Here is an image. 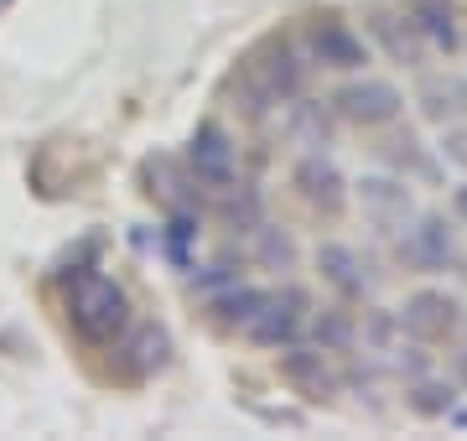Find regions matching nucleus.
Listing matches in <instances>:
<instances>
[{"instance_id": "1", "label": "nucleus", "mask_w": 467, "mask_h": 441, "mask_svg": "<svg viewBox=\"0 0 467 441\" xmlns=\"http://www.w3.org/2000/svg\"><path fill=\"white\" fill-rule=\"evenodd\" d=\"M312 78H317V68L306 63L296 32H270L234 63L229 94H234V109H239V115L254 119V125H265V119H275L291 99L312 94Z\"/></svg>"}, {"instance_id": "2", "label": "nucleus", "mask_w": 467, "mask_h": 441, "mask_svg": "<svg viewBox=\"0 0 467 441\" xmlns=\"http://www.w3.org/2000/svg\"><path fill=\"white\" fill-rule=\"evenodd\" d=\"M63 317H67V333L84 348H109L135 323V302L115 275L73 271L63 281Z\"/></svg>"}, {"instance_id": "3", "label": "nucleus", "mask_w": 467, "mask_h": 441, "mask_svg": "<svg viewBox=\"0 0 467 441\" xmlns=\"http://www.w3.org/2000/svg\"><path fill=\"white\" fill-rule=\"evenodd\" d=\"M389 244H395V265L420 275V281L467 271L462 229H457V219H451L447 208H416V213L389 234Z\"/></svg>"}, {"instance_id": "4", "label": "nucleus", "mask_w": 467, "mask_h": 441, "mask_svg": "<svg viewBox=\"0 0 467 441\" xmlns=\"http://www.w3.org/2000/svg\"><path fill=\"white\" fill-rule=\"evenodd\" d=\"M296 42L306 52V63L317 73H333V78H348V73H364L374 68V47L368 36L343 21L337 11H312V16L296 26Z\"/></svg>"}, {"instance_id": "5", "label": "nucleus", "mask_w": 467, "mask_h": 441, "mask_svg": "<svg viewBox=\"0 0 467 441\" xmlns=\"http://www.w3.org/2000/svg\"><path fill=\"white\" fill-rule=\"evenodd\" d=\"M327 99H333L343 130H364V136H374V130H384V125L405 119V104H410L395 78H384V73H374V68L348 73Z\"/></svg>"}, {"instance_id": "6", "label": "nucleus", "mask_w": 467, "mask_h": 441, "mask_svg": "<svg viewBox=\"0 0 467 441\" xmlns=\"http://www.w3.org/2000/svg\"><path fill=\"white\" fill-rule=\"evenodd\" d=\"M312 306H317L312 286H301L296 275H281V286H270L265 306L250 317L244 338H250L254 348H265V354H281V348H291V343L306 338V317H312Z\"/></svg>"}, {"instance_id": "7", "label": "nucleus", "mask_w": 467, "mask_h": 441, "mask_svg": "<svg viewBox=\"0 0 467 441\" xmlns=\"http://www.w3.org/2000/svg\"><path fill=\"white\" fill-rule=\"evenodd\" d=\"M177 156L187 161L192 182H198L208 198L244 177V156H239V140H234V130L223 125V119H198V125L187 130V140H182V151H177Z\"/></svg>"}, {"instance_id": "8", "label": "nucleus", "mask_w": 467, "mask_h": 441, "mask_svg": "<svg viewBox=\"0 0 467 441\" xmlns=\"http://www.w3.org/2000/svg\"><path fill=\"white\" fill-rule=\"evenodd\" d=\"M285 177H291V192L327 223H337L353 208V177L343 171V161L333 151H296Z\"/></svg>"}, {"instance_id": "9", "label": "nucleus", "mask_w": 467, "mask_h": 441, "mask_svg": "<svg viewBox=\"0 0 467 441\" xmlns=\"http://www.w3.org/2000/svg\"><path fill=\"white\" fill-rule=\"evenodd\" d=\"M374 136H379L374 140V161L384 171H400L405 182H416V187H447V161L436 156V146L420 136L416 125L395 119V125H384Z\"/></svg>"}, {"instance_id": "10", "label": "nucleus", "mask_w": 467, "mask_h": 441, "mask_svg": "<svg viewBox=\"0 0 467 441\" xmlns=\"http://www.w3.org/2000/svg\"><path fill=\"white\" fill-rule=\"evenodd\" d=\"M395 317H400V338H416L426 348H441V343L457 338V327H462V296L447 286H416L405 291V302L395 306Z\"/></svg>"}, {"instance_id": "11", "label": "nucleus", "mask_w": 467, "mask_h": 441, "mask_svg": "<svg viewBox=\"0 0 467 441\" xmlns=\"http://www.w3.org/2000/svg\"><path fill=\"white\" fill-rule=\"evenodd\" d=\"M353 208H358V219L374 229V234H395L410 213H416V182H405L400 171H364V177H353Z\"/></svg>"}, {"instance_id": "12", "label": "nucleus", "mask_w": 467, "mask_h": 441, "mask_svg": "<svg viewBox=\"0 0 467 441\" xmlns=\"http://www.w3.org/2000/svg\"><path fill=\"white\" fill-rule=\"evenodd\" d=\"M364 36H368V47H374V57L395 63L400 73H420L431 63V47L420 42L410 16H405L400 5H389V0H374L364 11Z\"/></svg>"}, {"instance_id": "13", "label": "nucleus", "mask_w": 467, "mask_h": 441, "mask_svg": "<svg viewBox=\"0 0 467 441\" xmlns=\"http://www.w3.org/2000/svg\"><path fill=\"white\" fill-rule=\"evenodd\" d=\"M275 374H281L285 390L301 395L306 405H333L337 395H343V369H337V358L312 348L306 338L275 354Z\"/></svg>"}, {"instance_id": "14", "label": "nucleus", "mask_w": 467, "mask_h": 441, "mask_svg": "<svg viewBox=\"0 0 467 441\" xmlns=\"http://www.w3.org/2000/svg\"><path fill=\"white\" fill-rule=\"evenodd\" d=\"M312 271H317V281L327 291H333L337 302H353L364 306L374 291H379V275H368V260L358 244H348V239H317V250H312Z\"/></svg>"}, {"instance_id": "15", "label": "nucleus", "mask_w": 467, "mask_h": 441, "mask_svg": "<svg viewBox=\"0 0 467 441\" xmlns=\"http://www.w3.org/2000/svg\"><path fill=\"white\" fill-rule=\"evenodd\" d=\"M109 354H115L109 374L125 379V385H140V379H156L171 364V333L161 323H130L109 343Z\"/></svg>"}, {"instance_id": "16", "label": "nucleus", "mask_w": 467, "mask_h": 441, "mask_svg": "<svg viewBox=\"0 0 467 441\" xmlns=\"http://www.w3.org/2000/svg\"><path fill=\"white\" fill-rule=\"evenodd\" d=\"M410 104H416L420 125H457L467 119V73L462 68H420L416 88H410Z\"/></svg>"}, {"instance_id": "17", "label": "nucleus", "mask_w": 467, "mask_h": 441, "mask_svg": "<svg viewBox=\"0 0 467 441\" xmlns=\"http://www.w3.org/2000/svg\"><path fill=\"white\" fill-rule=\"evenodd\" d=\"M140 177H146V198L161 203L167 213H208V192L192 182V171H187L182 156H167V151L146 156Z\"/></svg>"}, {"instance_id": "18", "label": "nucleus", "mask_w": 467, "mask_h": 441, "mask_svg": "<svg viewBox=\"0 0 467 441\" xmlns=\"http://www.w3.org/2000/svg\"><path fill=\"white\" fill-rule=\"evenodd\" d=\"M281 136L296 146V151H333L337 130H343V119H337L333 99H317V94H301L281 109Z\"/></svg>"}, {"instance_id": "19", "label": "nucleus", "mask_w": 467, "mask_h": 441, "mask_svg": "<svg viewBox=\"0 0 467 441\" xmlns=\"http://www.w3.org/2000/svg\"><path fill=\"white\" fill-rule=\"evenodd\" d=\"M213 219H218V229L229 239H250L260 223L270 219V192L254 177H239V182H229L223 192H213Z\"/></svg>"}, {"instance_id": "20", "label": "nucleus", "mask_w": 467, "mask_h": 441, "mask_svg": "<svg viewBox=\"0 0 467 441\" xmlns=\"http://www.w3.org/2000/svg\"><path fill=\"white\" fill-rule=\"evenodd\" d=\"M306 343L322 348L333 358H353L358 354V306L353 302H317L312 317H306Z\"/></svg>"}, {"instance_id": "21", "label": "nucleus", "mask_w": 467, "mask_h": 441, "mask_svg": "<svg viewBox=\"0 0 467 441\" xmlns=\"http://www.w3.org/2000/svg\"><path fill=\"white\" fill-rule=\"evenodd\" d=\"M400 11L410 16V26L420 32V42L441 57L462 52V21H457V0H400Z\"/></svg>"}, {"instance_id": "22", "label": "nucleus", "mask_w": 467, "mask_h": 441, "mask_svg": "<svg viewBox=\"0 0 467 441\" xmlns=\"http://www.w3.org/2000/svg\"><path fill=\"white\" fill-rule=\"evenodd\" d=\"M265 296H270V286H254V281H229V286H218V291H208L202 296V306H208V317H213L223 333H244L250 327V317L265 306Z\"/></svg>"}, {"instance_id": "23", "label": "nucleus", "mask_w": 467, "mask_h": 441, "mask_svg": "<svg viewBox=\"0 0 467 441\" xmlns=\"http://www.w3.org/2000/svg\"><path fill=\"white\" fill-rule=\"evenodd\" d=\"M250 260L260 265V271H270L275 281H281V275H296L301 271V239H296V229L265 219L250 234Z\"/></svg>"}, {"instance_id": "24", "label": "nucleus", "mask_w": 467, "mask_h": 441, "mask_svg": "<svg viewBox=\"0 0 467 441\" xmlns=\"http://www.w3.org/2000/svg\"><path fill=\"white\" fill-rule=\"evenodd\" d=\"M462 385L451 379V374H420V379H410L405 385V410L410 415H420V421H451V410L462 405Z\"/></svg>"}, {"instance_id": "25", "label": "nucleus", "mask_w": 467, "mask_h": 441, "mask_svg": "<svg viewBox=\"0 0 467 441\" xmlns=\"http://www.w3.org/2000/svg\"><path fill=\"white\" fill-rule=\"evenodd\" d=\"M400 343V317H395V306H384L368 296L358 306V354H389Z\"/></svg>"}, {"instance_id": "26", "label": "nucleus", "mask_w": 467, "mask_h": 441, "mask_svg": "<svg viewBox=\"0 0 467 441\" xmlns=\"http://www.w3.org/2000/svg\"><path fill=\"white\" fill-rule=\"evenodd\" d=\"M202 234V213H167V229H161V255L177 265V271H192V244Z\"/></svg>"}, {"instance_id": "27", "label": "nucleus", "mask_w": 467, "mask_h": 441, "mask_svg": "<svg viewBox=\"0 0 467 441\" xmlns=\"http://www.w3.org/2000/svg\"><path fill=\"white\" fill-rule=\"evenodd\" d=\"M436 156H441L451 171H462V177H467V119L441 125V136H436Z\"/></svg>"}, {"instance_id": "28", "label": "nucleus", "mask_w": 467, "mask_h": 441, "mask_svg": "<svg viewBox=\"0 0 467 441\" xmlns=\"http://www.w3.org/2000/svg\"><path fill=\"white\" fill-rule=\"evenodd\" d=\"M447 213L457 219V229L467 234V177H462V182H451V187H447Z\"/></svg>"}, {"instance_id": "29", "label": "nucleus", "mask_w": 467, "mask_h": 441, "mask_svg": "<svg viewBox=\"0 0 467 441\" xmlns=\"http://www.w3.org/2000/svg\"><path fill=\"white\" fill-rule=\"evenodd\" d=\"M451 379H457V385H462V390H467V343H462V348H457V354H451Z\"/></svg>"}, {"instance_id": "30", "label": "nucleus", "mask_w": 467, "mask_h": 441, "mask_svg": "<svg viewBox=\"0 0 467 441\" xmlns=\"http://www.w3.org/2000/svg\"><path fill=\"white\" fill-rule=\"evenodd\" d=\"M457 338H462V343H467V306H462V327H457Z\"/></svg>"}, {"instance_id": "31", "label": "nucleus", "mask_w": 467, "mask_h": 441, "mask_svg": "<svg viewBox=\"0 0 467 441\" xmlns=\"http://www.w3.org/2000/svg\"><path fill=\"white\" fill-rule=\"evenodd\" d=\"M462 52H467V36H462Z\"/></svg>"}]
</instances>
